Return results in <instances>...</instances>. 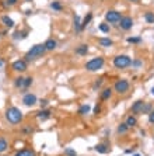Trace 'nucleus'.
Listing matches in <instances>:
<instances>
[{
	"mask_svg": "<svg viewBox=\"0 0 154 156\" xmlns=\"http://www.w3.org/2000/svg\"><path fill=\"white\" fill-rule=\"evenodd\" d=\"M46 52V48H45V44H35L34 47H31L27 54H25L24 59L27 62H33V61H36V59L42 58L43 55Z\"/></svg>",
	"mask_w": 154,
	"mask_h": 156,
	"instance_id": "f257e3e1",
	"label": "nucleus"
},
{
	"mask_svg": "<svg viewBox=\"0 0 154 156\" xmlns=\"http://www.w3.org/2000/svg\"><path fill=\"white\" fill-rule=\"evenodd\" d=\"M6 118H7V121L10 124L17 125V124H20L22 121L24 115H22L21 110L17 108V107H9L7 111H6Z\"/></svg>",
	"mask_w": 154,
	"mask_h": 156,
	"instance_id": "f03ea898",
	"label": "nucleus"
},
{
	"mask_svg": "<svg viewBox=\"0 0 154 156\" xmlns=\"http://www.w3.org/2000/svg\"><path fill=\"white\" fill-rule=\"evenodd\" d=\"M104 63H105V59L102 58V56H95V58L90 59L86 65H84V68H86V70H88V72H97V70L102 69Z\"/></svg>",
	"mask_w": 154,
	"mask_h": 156,
	"instance_id": "7ed1b4c3",
	"label": "nucleus"
},
{
	"mask_svg": "<svg viewBox=\"0 0 154 156\" xmlns=\"http://www.w3.org/2000/svg\"><path fill=\"white\" fill-rule=\"evenodd\" d=\"M112 63H114L116 69H126V68H129L132 65V59L128 55H116L114 61H112Z\"/></svg>",
	"mask_w": 154,
	"mask_h": 156,
	"instance_id": "20e7f679",
	"label": "nucleus"
},
{
	"mask_svg": "<svg viewBox=\"0 0 154 156\" xmlns=\"http://www.w3.org/2000/svg\"><path fill=\"white\" fill-rule=\"evenodd\" d=\"M129 87H130L129 80L118 79L116 82H115V84H114V90L116 91V93H119V94H125V93L129 91Z\"/></svg>",
	"mask_w": 154,
	"mask_h": 156,
	"instance_id": "39448f33",
	"label": "nucleus"
},
{
	"mask_svg": "<svg viewBox=\"0 0 154 156\" xmlns=\"http://www.w3.org/2000/svg\"><path fill=\"white\" fill-rule=\"evenodd\" d=\"M121 18H122V14L116 10H108L105 13V21L108 24H116V23L121 21Z\"/></svg>",
	"mask_w": 154,
	"mask_h": 156,
	"instance_id": "423d86ee",
	"label": "nucleus"
},
{
	"mask_svg": "<svg viewBox=\"0 0 154 156\" xmlns=\"http://www.w3.org/2000/svg\"><path fill=\"white\" fill-rule=\"evenodd\" d=\"M11 69L15 70V72H25L28 69V63L25 59H17L11 63Z\"/></svg>",
	"mask_w": 154,
	"mask_h": 156,
	"instance_id": "0eeeda50",
	"label": "nucleus"
},
{
	"mask_svg": "<svg viewBox=\"0 0 154 156\" xmlns=\"http://www.w3.org/2000/svg\"><path fill=\"white\" fill-rule=\"evenodd\" d=\"M118 26L121 27V30H123V31H129L133 27V18L129 17V16H125V17L121 18V21H119Z\"/></svg>",
	"mask_w": 154,
	"mask_h": 156,
	"instance_id": "6e6552de",
	"label": "nucleus"
},
{
	"mask_svg": "<svg viewBox=\"0 0 154 156\" xmlns=\"http://www.w3.org/2000/svg\"><path fill=\"white\" fill-rule=\"evenodd\" d=\"M36 101H38V98H36V96L33 94V93H25L24 97H22V104L27 105V107H33V105H35Z\"/></svg>",
	"mask_w": 154,
	"mask_h": 156,
	"instance_id": "1a4fd4ad",
	"label": "nucleus"
},
{
	"mask_svg": "<svg viewBox=\"0 0 154 156\" xmlns=\"http://www.w3.org/2000/svg\"><path fill=\"white\" fill-rule=\"evenodd\" d=\"M143 105H144V101H143V100H137V101L133 103V104H132V108H130V111H132L133 115H136V114H142Z\"/></svg>",
	"mask_w": 154,
	"mask_h": 156,
	"instance_id": "9d476101",
	"label": "nucleus"
},
{
	"mask_svg": "<svg viewBox=\"0 0 154 156\" xmlns=\"http://www.w3.org/2000/svg\"><path fill=\"white\" fill-rule=\"evenodd\" d=\"M95 152L101 153V155H107L109 151H111V148H109V144H107V142H102V144H98V145H95Z\"/></svg>",
	"mask_w": 154,
	"mask_h": 156,
	"instance_id": "9b49d317",
	"label": "nucleus"
},
{
	"mask_svg": "<svg viewBox=\"0 0 154 156\" xmlns=\"http://www.w3.org/2000/svg\"><path fill=\"white\" fill-rule=\"evenodd\" d=\"M45 48H46V51H55L57 48V41L53 40V38H48L46 41H45Z\"/></svg>",
	"mask_w": 154,
	"mask_h": 156,
	"instance_id": "f8f14e48",
	"label": "nucleus"
},
{
	"mask_svg": "<svg viewBox=\"0 0 154 156\" xmlns=\"http://www.w3.org/2000/svg\"><path fill=\"white\" fill-rule=\"evenodd\" d=\"M50 114H52V111H50V110L41 108V111H38V113H36V117H38L39 120L45 121V120H48V118H50Z\"/></svg>",
	"mask_w": 154,
	"mask_h": 156,
	"instance_id": "ddd939ff",
	"label": "nucleus"
},
{
	"mask_svg": "<svg viewBox=\"0 0 154 156\" xmlns=\"http://www.w3.org/2000/svg\"><path fill=\"white\" fill-rule=\"evenodd\" d=\"M88 54V45L87 44H81L76 48V55H80V56H86Z\"/></svg>",
	"mask_w": 154,
	"mask_h": 156,
	"instance_id": "4468645a",
	"label": "nucleus"
},
{
	"mask_svg": "<svg viewBox=\"0 0 154 156\" xmlns=\"http://www.w3.org/2000/svg\"><path fill=\"white\" fill-rule=\"evenodd\" d=\"M98 42H100L101 47H104V48H109V47L114 45V41H112L111 38H108V37H102V38H100Z\"/></svg>",
	"mask_w": 154,
	"mask_h": 156,
	"instance_id": "2eb2a0df",
	"label": "nucleus"
},
{
	"mask_svg": "<svg viewBox=\"0 0 154 156\" xmlns=\"http://www.w3.org/2000/svg\"><path fill=\"white\" fill-rule=\"evenodd\" d=\"M2 23H3V26L7 27V28H13V27H14L13 18H10L9 16H3V17H2Z\"/></svg>",
	"mask_w": 154,
	"mask_h": 156,
	"instance_id": "dca6fc26",
	"label": "nucleus"
},
{
	"mask_svg": "<svg viewBox=\"0 0 154 156\" xmlns=\"http://www.w3.org/2000/svg\"><path fill=\"white\" fill-rule=\"evenodd\" d=\"M125 122H126V125H128L129 128L136 127V125H137V118H136V115H133V114H132V115H129L128 118H126Z\"/></svg>",
	"mask_w": 154,
	"mask_h": 156,
	"instance_id": "f3484780",
	"label": "nucleus"
},
{
	"mask_svg": "<svg viewBox=\"0 0 154 156\" xmlns=\"http://www.w3.org/2000/svg\"><path fill=\"white\" fill-rule=\"evenodd\" d=\"M14 156H36V155L35 151H33V149H22V151H18Z\"/></svg>",
	"mask_w": 154,
	"mask_h": 156,
	"instance_id": "a211bd4d",
	"label": "nucleus"
},
{
	"mask_svg": "<svg viewBox=\"0 0 154 156\" xmlns=\"http://www.w3.org/2000/svg\"><path fill=\"white\" fill-rule=\"evenodd\" d=\"M73 24H74V30H76V33H80V31H83V27H81V20H80V16H74V20H73Z\"/></svg>",
	"mask_w": 154,
	"mask_h": 156,
	"instance_id": "6ab92c4d",
	"label": "nucleus"
},
{
	"mask_svg": "<svg viewBox=\"0 0 154 156\" xmlns=\"http://www.w3.org/2000/svg\"><path fill=\"white\" fill-rule=\"evenodd\" d=\"M112 96V89L111 87H107L104 90L101 91V100H108V98H111Z\"/></svg>",
	"mask_w": 154,
	"mask_h": 156,
	"instance_id": "aec40b11",
	"label": "nucleus"
},
{
	"mask_svg": "<svg viewBox=\"0 0 154 156\" xmlns=\"http://www.w3.org/2000/svg\"><path fill=\"white\" fill-rule=\"evenodd\" d=\"M128 131H129V127L126 125V122H122V124H119V125H118V128H116V132H118V134H121V135L126 134Z\"/></svg>",
	"mask_w": 154,
	"mask_h": 156,
	"instance_id": "412c9836",
	"label": "nucleus"
},
{
	"mask_svg": "<svg viewBox=\"0 0 154 156\" xmlns=\"http://www.w3.org/2000/svg\"><path fill=\"white\" fill-rule=\"evenodd\" d=\"M98 28H100L101 33H104V34H108L109 31H111V26H109L107 21H105V23H101L100 26H98Z\"/></svg>",
	"mask_w": 154,
	"mask_h": 156,
	"instance_id": "4be33fe9",
	"label": "nucleus"
},
{
	"mask_svg": "<svg viewBox=\"0 0 154 156\" xmlns=\"http://www.w3.org/2000/svg\"><path fill=\"white\" fill-rule=\"evenodd\" d=\"M9 149V142L6 138H0V153H4Z\"/></svg>",
	"mask_w": 154,
	"mask_h": 156,
	"instance_id": "5701e85b",
	"label": "nucleus"
},
{
	"mask_svg": "<svg viewBox=\"0 0 154 156\" xmlns=\"http://www.w3.org/2000/svg\"><path fill=\"white\" fill-rule=\"evenodd\" d=\"M90 110H91L90 104H83L81 107L79 108V115H86V114L90 113Z\"/></svg>",
	"mask_w": 154,
	"mask_h": 156,
	"instance_id": "b1692460",
	"label": "nucleus"
},
{
	"mask_svg": "<svg viewBox=\"0 0 154 156\" xmlns=\"http://www.w3.org/2000/svg\"><path fill=\"white\" fill-rule=\"evenodd\" d=\"M91 20H93V13H87V16L84 17V20L81 21V27H83V30H84L87 26H88Z\"/></svg>",
	"mask_w": 154,
	"mask_h": 156,
	"instance_id": "393cba45",
	"label": "nucleus"
},
{
	"mask_svg": "<svg viewBox=\"0 0 154 156\" xmlns=\"http://www.w3.org/2000/svg\"><path fill=\"white\" fill-rule=\"evenodd\" d=\"M144 20H146V23H149V24H154V13L146 11V13H144Z\"/></svg>",
	"mask_w": 154,
	"mask_h": 156,
	"instance_id": "a878e982",
	"label": "nucleus"
},
{
	"mask_svg": "<svg viewBox=\"0 0 154 156\" xmlns=\"http://www.w3.org/2000/svg\"><path fill=\"white\" fill-rule=\"evenodd\" d=\"M27 31H17V33H14V35H13V38L14 40H24V38H27Z\"/></svg>",
	"mask_w": 154,
	"mask_h": 156,
	"instance_id": "bb28decb",
	"label": "nucleus"
},
{
	"mask_svg": "<svg viewBox=\"0 0 154 156\" xmlns=\"http://www.w3.org/2000/svg\"><path fill=\"white\" fill-rule=\"evenodd\" d=\"M22 84H24V77H15L14 79V86L17 87V89H22Z\"/></svg>",
	"mask_w": 154,
	"mask_h": 156,
	"instance_id": "cd10ccee",
	"label": "nucleus"
},
{
	"mask_svg": "<svg viewBox=\"0 0 154 156\" xmlns=\"http://www.w3.org/2000/svg\"><path fill=\"white\" fill-rule=\"evenodd\" d=\"M153 110V105L150 103H144L143 110H142V114H150V111Z\"/></svg>",
	"mask_w": 154,
	"mask_h": 156,
	"instance_id": "c85d7f7f",
	"label": "nucleus"
},
{
	"mask_svg": "<svg viewBox=\"0 0 154 156\" xmlns=\"http://www.w3.org/2000/svg\"><path fill=\"white\" fill-rule=\"evenodd\" d=\"M33 82H34V79L31 76H29V77H24V84H22V89H28V87L33 84Z\"/></svg>",
	"mask_w": 154,
	"mask_h": 156,
	"instance_id": "c756f323",
	"label": "nucleus"
},
{
	"mask_svg": "<svg viewBox=\"0 0 154 156\" xmlns=\"http://www.w3.org/2000/svg\"><path fill=\"white\" fill-rule=\"evenodd\" d=\"M50 9H53L55 11H60L62 9V4L59 3V2H56V0H55V2H52V3H50Z\"/></svg>",
	"mask_w": 154,
	"mask_h": 156,
	"instance_id": "7c9ffc66",
	"label": "nucleus"
},
{
	"mask_svg": "<svg viewBox=\"0 0 154 156\" xmlns=\"http://www.w3.org/2000/svg\"><path fill=\"white\" fill-rule=\"evenodd\" d=\"M128 42L139 44V42H142V38H140V37H129V38H128Z\"/></svg>",
	"mask_w": 154,
	"mask_h": 156,
	"instance_id": "2f4dec72",
	"label": "nucleus"
},
{
	"mask_svg": "<svg viewBox=\"0 0 154 156\" xmlns=\"http://www.w3.org/2000/svg\"><path fill=\"white\" fill-rule=\"evenodd\" d=\"M65 155H66V156L76 155V151H74V149H72V148H67V149H65Z\"/></svg>",
	"mask_w": 154,
	"mask_h": 156,
	"instance_id": "473e14b6",
	"label": "nucleus"
},
{
	"mask_svg": "<svg viewBox=\"0 0 154 156\" xmlns=\"http://www.w3.org/2000/svg\"><path fill=\"white\" fill-rule=\"evenodd\" d=\"M48 104H49V101H48L46 98H43V100H41L39 101V105H41V108H46Z\"/></svg>",
	"mask_w": 154,
	"mask_h": 156,
	"instance_id": "72a5a7b5",
	"label": "nucleus"
},
{
	"mask_svg": "<svg viewBox=\"0 0 154 156\" xmlns=\"http://www.w3.org/2000/svg\"><path fill=\"white\" fill-rule=\"evenodd\" d=\"M18 3V0H6V6L11 7V6H15Z\"/></svg>",
	"mask_w": 154,
	"mask_h": 156,
	"instance_id": "f704fd0d",
	"label": "nucleus"
},
{
	"mask_svg": "<svg viewBox=\"0 0 154 156\" xmlns=\"http://www.w3.org/2000/svg\"><path fill=\"white\" fill-rule=\"evenodd\" d=\"M149 122L150 124H154V108L150 111V114H149Z\"/></svg>",
	"mask_w": 154,
	"mask_h": 156,
	"instance_id": "c9c22d12",
	"label": "nucleus"
},
{
	"mask_svg": "<svg viewBox=\"0 0 154 156\" xmlns=\"http://www.w3.org/2000/svg\"><path fill=\"white\" fill-rule=\"evenodd\" d=\"M102 82H104V79L101 77V79H97V82L94 83V89H97V87H100L101 84H102Z\"/></svg>",
	"mask_w": 154,
	"mask_h": 156,
	"instance_id": "e433bc0d",
	"label": "nucleus"
},
{
	"mask_svg": "<svg viewBox=\"0 0 154 156\" xmlns=\"http://www.w3.org/2000/svg\"><path fill=\"white\" fill-rule=\"evenodd\" d=\"M100 111H101V105L97 103V105L94 107V114H95V115H98V113H100Z\"/></svg>",
	"mask_w": 154,
	"mask_h": 156,
	"instance_id": "4c0bfd02",
	"label": "nucleus"
},
{
	"mask_svg": "<svg viewBox=\"0 0 154 156\" xmlns=\"http://www.w3.org/2000/svg\"><path fill=\"white\" fill-rule=\"evenodd\" d=\"M132 66H135V68H140V66H142V62L140 61H132Z\"/></svg>",
	"mask_w": 154,
	"mask_h": 156,
	"instance_id": "58836bf2",
	"label": "nucleus"
},
{
	"mask_svg": "<svg viewBox=\"0 0 154 156\" xmlns=\"http://www.w3.org/2000/svg\"><path fill=\"white\" fill-rule=\"evenodd\" d=\"M22 131H24L25 134H29V132H33V128H29V127H25V128H22Z\"/></svg>",
	"mask_w": 154,
	"mask_h": 156,
	"instance_id": "ea45409f",
	"label": "nucleus"
},
{
	"mask_svg": "<svg viewBox=\"0 0 154 156\" xmlns=\"http://www.w3.org/2000/svg\"><path fill=\"white\" fill-rule=\"evenodd\" d=\"M3 65H4V61L3 59H0V68H3Z\"/></svg>",
	"mask_w": 154,
	"mask_h": 156,
	"instance_id": "a19ab883",
	"label": "nucleus"
},
{
	"mask_svg": "<svg viewBox=\"0 0 154 156\" xmlns=\"http://www.w3.org/2000/svg\"><path fill=\"white\" fill-rule=\"evenodd\" d=\"M151 94H153V96H154V86H153V87H151Z\"/></svg>",
	"mask_w": 154,
	"mask_h": 156,
	"instance_id": "79ce46f5",
	"label": "nucleus"
},
{
	"mask_svg": "<svg viewBox=\"0 0 154 156\" xmlns=\"http://www.w3.org/2000/svg\"><path fill=\"white\" fill-rule=\"evenodd\" d=\"M128 2H135L136 3V2H140V0H128Z\"/></svg>",
	"mask_w": 154,
	"mask_h": 156,
	"instance_id": "37998d69",
	"label": "nucleus"
},
{
	"mask_svg": "<svg viewBox=\"0 0 154 156\" xmlns=\"http://www.w3.org/2000/svg\"><path fill=\"white\" fill-rule=\"evenodd\" d=\"M133 156H142V155H139V153H135V155H133Z\"/></svg>",
	"mask_w": 154,
	"mask_h": 156,
	"instance_id": "c03bdc74",
	"label": "nucleus"
},
{
	"mask_svg": "<svg viewBox=\"0 0 154 156\" xmlns=\"http://www.w3.org/2000/svg\"><path fill=\"white\" fill-rule=\"evenodd\" d=\"M25 2H33V0H25Z\"/></svg>",
	"mask_w": 154,
	"mask_h": 156,
	"instance_id": "a18cd8bd",
	"label": "nucleus"
},
{
	"mask_svg": "<svg viewBox=\"0 0 154 156\" xmlns=\"http://www.w3.org/2000/svg\"><path fill=\"white\" fill-rule=\"evenodd\" d=\"M72 156H77V155H72Z\"/></svg>",
	"mask_w": 154,
	"mask_h": 156,
	"instance_id": "49530a36",
	"label": "nucleus"
}]
</instances>
